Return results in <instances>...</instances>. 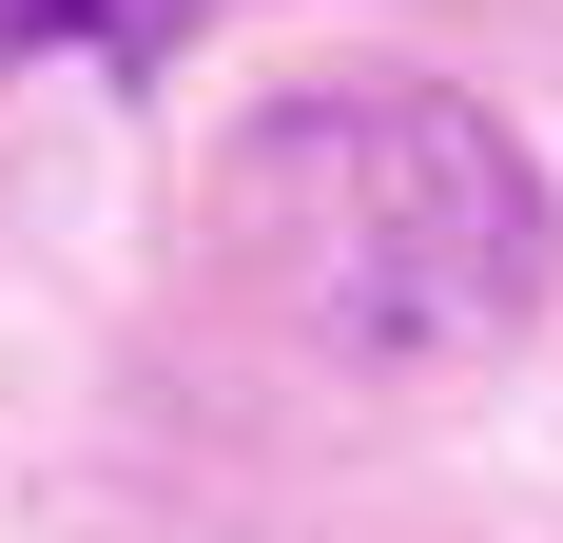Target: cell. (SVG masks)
Masks as SVG:
<instances>
[{
	"label": "cell",
	"instance_id": "1",
	"mask_svg": "<svg viewBox=\"0 0 563 543\" xmlns=\"http://www.w3.org/2000/svg\"><path fill=\"white\" fill-rule=\"evenodd\" d=\"M214 233L350 369L506 350L544 311V272H563L544 156L486 98H448V78H311V98H273L233 136V175H214Z\"/></svg>",
	"mask_w": 563,
	"mask_h": 543
}]
</instances>
